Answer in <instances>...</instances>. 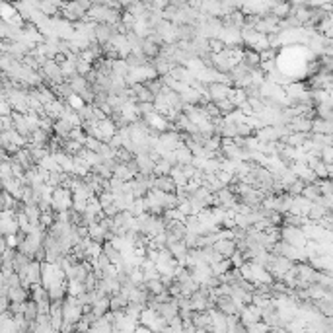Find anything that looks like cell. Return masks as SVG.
I'll use <instances>...</instances> for the list:
<instances>
[{"mask_svg": "<svg viewBox=\"0 0 333 333\" xmlns=\"http://www.w3.org/2000/svg\"><path fill=\"white\" fill-rule=\"evenodd\" d=\"M137 111H139V117H148L156 113V107L152 102H137Z\"/></svg>", "mask_w": 333, "mask_h": 333, "instance_id": "f546056e", "label": "cell"}, {"mask_svg": "<svg viewBox=\"0 0 333 333\" xmlns=\"http://www.w3.org/2000/svg\"><path fill=\"white\" fill-rule=\"evenodd\" d=\"M242 62H246L249 69H257L261 64L259 51H255V49H246L244 55H242Z\"/></svg>", "mask_w": 333, "mask_h": 333, "instance_id": "44dd1931", "label": "cell"}, {"mask_svg": "<svg viewBox=\"0 0 333 333\" xmlns=\"http://www.w3.org/2000/svg\"><path fill=\"white\" fill-rule=\"evenodd\" d=\"M98 279H100V277L96 275L94 271H90L88 277L84 279V290H96L98 289Z\"/></svg>", "mask_w": 333, "mask_h": 333, "instance_id": "d6a6232c", "label": "cell"}, {"mask_svg": "<svg viewBox=\"0 0 333 333\" xmlns=\"http://www.w3.org/2000/svg\"><path fill=\"white\" fill-rule=\"evenodd\" d=\"M24 215L28 217V220H29V224H31V226H39V215H41V211H39L37 203L24 205Z\"/></svg>", "mask_w": 333, "mask_h": 333, "instance_id": "ffe728a7", "label": "cell"}, {"mask_svg": "<svg viewBox=\"0 0 333 333\" xmlns=\"http://www.w3.org/2000/svg\"><path fill=\"white\" fill-rule=\"evenodd\" d=\"M31 261L28 253H24V251H20V249H16L14 257H12V267H14V271L18 275H22L24 271H26V267H28V263Z\"/></svg>", "mask_w": 333, "mask_h": 333, "instance_id": "e0dca14e", "label": "cell"}, {"mask_svg": "<svg viewBox=\"0 0 333 333\" xmlns=\"http://www.w3.org/2000/svg\"><path fill=\"white\" fill-rule=\"evenodd\" d=\"M73 129V123L69 121V119H64V117H57L55 121H53V129L55 130V135L60 137V139H69V132Z\"/></svg>", "mask_w": 333, "mask_h": 333, "instance_id": "9a60e30c", "label": "cell"}, {"mask_svg": "<svg viewBox=\"0 0 333 333\" xmlns=\"http://www.w3.org/2000/svg\"><path fill=\"white\" fill-rule=\"evenodd\" d=\"M228 94H230V84H226V82H209V86H207V98L213 102L228 98Z\"/></svg>", "mask_w": 333, "mask_h": 333, "instance_id": "277c9868", "label": "cell"}, {"mask_svg": "<svg viewBox=\"0 0 333 333\" xmlns=\"http://www.w3.org/2000/svg\"><path fill=\"white\" fill-rule=\"evenodd\" d=\"M113 175L119 177L121 181H130L132 179V174L129 172V168L125 166V162H117V166L113 168Z\"/></svg>", "mask_w": 333, "mask_h": 333, "instance_id": "484cf974", "label": "cell"}, {"mask_svg": "<svg viewBox=\"0 0 333 333\" xmlns=\"http://www.w3.org/2000/svg\"><path fill=\"white\" fill-rule=\"evenodd\" d=\"M154 29L160 33V37L164 39V43H175V41H177V35H175V24H172L170 20H162Z\"/></svg>", "mask_w": 333, "mask_h": 333, "instance_id": "5b68a950", "label": "cell"}, {"mask_svg": "<svg viewBox=\"0 0 333 333\" xmlns=\"http://www.w3.org/2000/svg\"><path fill=\"white\" fill-rule=\"evenodd\" d=\"M289 2H290V0H289Z\"/></svg>", "mask_w": 333, "mask_h": 333, "instance_id": "ee69618b", "label": "cell"}, {"mask_svg": "<svg viewBox=\"0 0 333 333\" xmlns=\"http://www.w3.org/2000/svg\"><path fill=\"white\" fill-rule=\"evenodd\" d=\"M314 306H316V310H318L319 314L331 316L333 318V300H329V298H316Z\"/></svg>", "mask_w": 333, "mask_h": 333, "instance_id": "603a6c76", "label": "cell"}, {"mask_svg": "<svg viewBox=\"0 0 333 333\" xmlns=\"http://www.w3.org/2000/svg\"><path fill=\"white\" fill-rule=\"evenodd\" d=\"M90 69H92V62H90V60H84V58L78 55V58H76V73L84 76V74H86Z\"/></svg>", "mask_w": 333, "mask_h": 333, "instance_id": "e575fe53", "label": "cell"}, {"mask_svg": "<svg viewBox=\"0 0 333 333\" xmlns=\"http://www.w3.org/2000/svg\"><path fill=\"white\" fill-rule=\"evenodd\" d=\"M135 162H137L139 174H152L154 164H156V162L150 158L148 154H137V156H135Z\"/></svg>", "mask_w": 333, "mask_h": 333, "instance_id": "ac0fdd59", "label": "cell"}, {"mask_svg": "<svg viewBox=\"0 0 333 333\" xmlns=\"http://www.w3.org/2000/svg\"><path fill=\"white\" fill-rule=\"evenodd\" d=\"M209 49H211L213 53H220V51L224 49V43H222L218 37H213V39H209Z\"/></svg>", "mask_w": 333, "mask_h": 333, "instance_id": "ab89813d", "label": "cell"}, {"mask_svg": "<svg viewBox=\"0 0 333 333\" xmlns=\"http://www.w3.org/2000/svg\"><path fill=\"white\" fill-rule=\"evenodd\" d=\"M319 160H321V162H325V164H331V160H333L331 145H325L321 150H319Z\"/></svg>", "mask_w": 333, "mask_h": 333, "instance_id": "d590c367", "label": "cell"}, {"mask_svg": "<svg viewBox=\"0 0 333 333\" xmlns=\"http://www.w3.org/2000/svg\"><path fill=\"white\" fill-rule=\"evenodd\" d=\"M125 60H127L129 69H139V66H145V64L150 62V58L146 57L141 49H139V51H130L129 55L125 57Z\"/></svg>", "mask_w": 333, "mask_h": 333, "instance_id": "2e32d148", "label": "cell"}, {"mask_svg": "<svg viewBox=\"0 0 333 333\" xmlns=\"http://www.w3.org/2000/svg\"><path fill=\"white\" fill-rule=\"evenodd\" d=\"M125 35H127V41H129V45H130V51H139V49L143 47V41H145V37L137 35L135 31H127Z\"/></svg>", "mask_w": 333, "mask_h": 333, "instance_id": "4dcf8cb0", "label": "cell"}, {"mask_svg": "<svg viewBox=\"0 0 333 333\" xmlns=\"http://www.w3.org/2000/svg\"><path fill=\"white\" fill-rule=\"evenodd\" d=\"M115 158H117V162H129V160L135 158V156L130 154L127 148H123V146H121V148H117L115 150Z\"/></svg>", "mask_w": 333, "mask_h": 333, "instance_id": "74e56055", "label": "cell"}, {"mask_svg": "<svg viewBox=\"0 0 333 333\" xmlns=\"http://www.w3.org/2000/svg\"><path fill=\"white\" fill-rule=\"evenodd\" d=\"M310 132H323V135H331L333 132V123L331 121H325V119H319L314 117L312 119V130Z\"/></svg>", "mask_w": 333, "mask_h": 333, "instance_id": "d6986e66", "label": "cell"}, {"mask_svg": "<svg viewBox=\"0 0 333 333\" xmlns=\"http://www.w3.org/2000/svg\"><path fill=\"white\" fill-rule=\"evenodd\" d=\"M170 325H168V329H174V331H183V319L179 318V316H174V318L168 321Z\"/></svg>", "mask_w": 333, "mask_h": 333, "instance_id": "f35d334b", "label": "cell"}, {"mask_svg": "<svg viewBox=\"0 0 333 333\" xmlns=\"http://www.w3.org/2000/svg\"><path fill=\"white\" fill-rule=\"evenodd\" d=\"M281 240H285V242H289L290 246L296 247H304L306 242H308L304 230L300 226H287V224L281 226Z\"/></svg>", "mask_w": 333, "mask_h": 333, "instance_id": "7a4b0ae2", "label": "cell"}, {"mask_svg": "<svg viewBox=\"0 0 333 333\" xmlns=\"http://www.w3.org/2000/svg\"><path fill=\"white\" fill-rule=\"evenodd\" d=\"M154 189H160L164 193H174L175 191V181L172 179V175L166 174V175H154V183H152Z\"/></svg>", "mask_w": 333, "mask_h": 333, "instance_id": "7c38bea8", "label": "cell"}, {"mask_svg": "<svg viewBox=\"0 0 333 333\" xmlns=\"http://www.w3.org/2000/svg\"><path fill=\"white\" fill-rule=\"evenodd\" d=\"M24 318L28 319V321H33V319L37 318V304H35V300H31V298H28L26 302H24Z\"/></svg>", "mask_w": 333, "mask_h": 333, "instance_id": "cb8c5ba5", "label": "cell"}, {"mask_svg": "<svg viewBox=\"0 0 333 333\" xmlns=\"http://www.w3.org/2000/svg\"><path fill=\"white\" fill-rule=\"evenodd\" d=\"M6 296H8L10 302H26L29 298V289L24 287V285H20V287H8Z\"/></svg>", "mask_w": 333, "mask_h": 333, "instance_id": "5bb4252c", "label": "cell"}, {"mask_svg": "<svg viewBox=\"0 0 333 333\" xmlns=\"http://www.w3.org/2000/svg\"><path fill=\"white\" fill-rule=\"evenodd\" d=\"M100 145H102V141H100V139H96V137H86V141H84V148H88V150H94V152H98Z\"/></svg>", "mask_w": 333, "mask_h": 333, "instance_id": "8d00e7d4", "label": "cell"}, {"mask_svg": "<svg viewBox=\"0 0 333 333\" xmlns=\"http://www.w3.org/2000/svg\"><path fill=\"white\" fill-rule=\"evenodd\" d=\"M170 170H172V164H170L166 158H162V156H160V158L156 160V164H154L152 174L154 175H166V174H170Z\"/></svg>", "mask_w": 333, "mask_h": 333, "instance_id": "4316f807", "label": "cell"}, {"mask_svg": "<svg viewBox=\"0 0 333 333\" xmlns=\"http://www.w3.org/2000/svg\"><path fill=\"white\" fill-rule=\"evenodd\" d=\"M199 12L205 16H215V18H222V4L220 0H201L199 2Z\"/></svg>", "mask_w": 333, "mask_h": 333, "instance_id": "52a82bcc", "label": "cell"}, {"mask_svg": "<svg viewBox=\"0 0 333 333\" xmlns=\"http://www.w3.org/2000/svg\"><path fill=\"white\" fill-rule=\"evenodd\" d=\"M213 247L217 249L222 257H230L232 253L236 251V244H234L232 238H218L217 242L213 244Z\"/></svg>", "mask_w": 333, "mask_h": 333, "instance_id": "4fadbf2b", "label": "cell"}, {"mask_svg": "<svg viewBox=\"0 0 333 333\" xmlns=\"http://www.w3.org/2000/svg\"><path fill=\"white\" fill-rule=\"evenodd\" d=\"M39 73L43 76V80L49 84V86H55V84H60L64 80V76L60 73V66L55 58H45V62L39 66Z\"/></svg>", "mask_w": 333, "mask_h": 333, "instance_id": "6da1fadb", "label": "cell"}, {"mask_svg": "<svg viewBox=\"0 0 333 333\" xmlns=\"http://www.w3.org/2000/svg\"><path fill=\"white\" fill-rule=\"evenodd\" d=\"M304 185H306L304 181H302L300 177H296L292 183H289V185L285 187V193H287V195H290V197H296V195H300V193H302Z\"/></svg>", "mask_w": 333, "mask_h": 333, "instance_id": "83f0119b", "label": "cell"}, {"mask_svg": "<svg viewBox=\"0 0 333 333\" xmlns=\"http://www.w3.org/2000/svg\"><path fill=\"white\" fill-rule=\"evenodd\" d=\"M20 277H22V285H24V287L41 283V261L31 259L28 263V267H26V271Z\"/></svg>", "mask_w": 333, "mask_h": 333, "instance_id": "3957f363", "label": "cell"}, {"mask_svg": "<svg viewBox=\"0 0 333 333\" xmlns=\"http://www.w3.org/2000/svg\"><path fill=\"white\" fill-rule=\"evenodd\" d=\"M88 238L94 240V242H98V244H103V242L109 238V232L105 230L102 224L96 220V222H92V224L88 226Z\"/></svg>", "mask_w": 333, "mask_h": 333, "instance_id": "30bf717a", "label": "cell"}, {"mask_svg": "<svg viewBox=\"0 0 333 333\" xmlns=\"http://www.w3.org/2000/svg\"><path fill=\"white\" fill-rule=\"evenodd\" d=\"M98 154H100L102 160H107V158H113V156H115V150L107 145V143H102L100 148H98Z\"/></svg>", "mask_w": 333, "mask_h": 333, "instance_id": "836d02e7", "label": "cell"}, {"mask_svg": "<svg viewBox=\"0 0 333 333\" xmlns=\"http://www.w3.org/2000/svg\"><path fill=\"white\" fill-rule=\"evenodd\" d=\"M98 289L102 290L103 294H113V292H119V289H121V285H119V281H117L115 277H105L102 275L100 279H98Z\"/></svg>", "mask_w": 333, "mask_h": 333, "instance_id": "8fae6325", "label": "cell"}, {"mask_svg": "<svg viewBox=\"0 0 333 333\" xmlns=\"http://www.w3.org/2000/svg\"><path fill=\"white\" fill-rule=\"evenodd\" d=\"M215 308L220 310L222 314H226V316H230V314H238L240 312V308L242 306L236 304L234 300H232L228 294H222V296H218L217 300H215Z\"/></svg>", "mask_w": 333, "mask_h": 333, "instance_id": "8992f818", "label": "cell"}, {"mask_svg": "<svg viewBox=\"0 0 333 333\" xmlns=\"http://www.w3.org/2000/svg\"><path fill=\"white\" fill-rule=\"evenodd\" d=\"M107 145L111 146L113 150L121 148V146H123V139H121V135H119V132H115V135H113V137H111V139L107 141Z\"/></svg>", "mask_w": 333, "mask_h": 333, "instance_id": "60d3db41", "label": "cell"}, {"mask_svg": "<svg viewBox=\"0 0 333 333\" xmlns=\"http://www.w3.org/2000/svg\"><path fill=\"white\" fill-rule=\"evenodd\" d=\"M300 195H302V197H306L308 201H312V203H314V201H318V197L321 195V193H319L318 185H316V181H314V183H306Z\"/></svg>", "mask_w": 333, "mask_h": 333, "instance_id": "d4e9b609", "label": "cell"}, {"mask_svg": "<svg viewBox=\"0 0 333 333\" xmlns=\"http://www.w3.org/2000/svg\"><path fill=\"white\" fill-rule=\"evenodd\" d=\"M8 306H10L8 296H6V294H2V296H0V314H2V312H8Z\"/></svg>", "mask_w": 333, "mask_h": 333, "instance_id": "b9f144b4", "label": "cell"}, {"mask_svg": "<svg viewBox=\"0 0 333 333\" xmlns=\"http://www.w3.org/2000/svg\"><path fill=\"white\" fill-rule=\"evenodd\" d=\"M117 2H119V6H129L132 0H117Z\"/></svg>", "mask_w": 333, "mask_h": 333, "instance_id": "7bdbcfd3", "label": "cell"}, {"mask_svg": "<svg viewBox=\"0 0 333 333\" xmlns=\"http://www.w3.org/2000/svg\"><path fill=\"white\" fill-rule=\"evenodd\" d=\"M69 139H73L76 143H80V145H84V141H86V132L82 127H73L71 132H69Z\"/></svg>", "mask_w": 333, "mask_h": 333, "instance_id": "1f68e13d", "label": "cell"}, {"mask_svg": "<svg viewBox=\"0 0 333 333\" xmlns=\"http://www.w3.org/2000/svg\"><path fill=\"white\" fill-rule=\"evenodd\" d=\"M290 130H300V132H310L312 130V119L306 115H294L290 117V121L287 123Z\"/></svg>", "mask_w": 333, "mask_h": 333, "instance_id": "9c48e42d", "label": "cell"}, {"mask_svg": "<svg viewBox=\"0 0 333 333\" xmlns=\"http://www.w3.org/2000/svg\"><path fill=\"white\" fill-rule=\"evenodd\" d=\"M129 64H127V60L125 58H115V60H111V74L113 76H121V78H125L127 73H129Z\"/></svg>", "mask_w": 333, "mask_h": 333, "instance_id": "7402d4cb", "label": "cell"}, {"mask_svg": "<svg viewBox=\"0 0 333 333\" xmlns=\"http://www.w3.org/2000/svg\"><path fill=\"white\" fill-rule=\"evenodd\" d=\"M141 51H143V53H145L148 58H154L160 53V45L152 43L150 39H146V37H145V41H143V47H141Z\"/></svg>", "mask_w": 333, "mask_h": 333, "instance_id": "f1b7e54d", "label": "cell"}, {"mask_svg": "<svg viewBox=\"0 0 333 333\" xmlns=\"http://www.w3.org/2000/svg\"><path fill=\"white\" fill-rule=\"evenodd\" d=\"M109 43H111V47L119 53V57L121 58H125L130 53V45H129V41H127V35H125V33H117V35H113Z\"/></svg>", "mask_w": 333, "mask_h": 333, "instance_id": "ba28073f", "label": "cell"}]
</instances>
